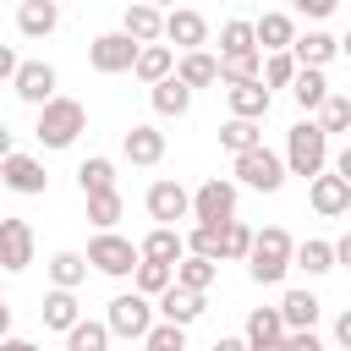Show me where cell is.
<instances>
[{
	"label": "cell",
	"instance_id": "8992f818",
	"mask_svg": "<svg viewBox=\"0 0 351 351\" xmlns=\"http://www.w3.org/2000/svg\"><path fill=\"white\" fill-rule=\"evenodd\" d=\"M236 181H219V176H208L197 192H192V219L197 225H225V219H236Z\"/></svg>",
	"mask_w": 351,
	"mask_h": 351
},
{
	"label": "cell",
	"instance_id": "ba28073f",
	"mask_svg": "<svg viewBox=\"0 0 351 351\" xmlns=\"http://www.w3.org/2000/svg\"><path fill=\"white\" fill-rule=\"evenodd\" d=\"M143 203H148V219H159L165 230H176V219H192V192L181 181H154Z\"/></svg>",
	"mask_w": 351,
	"mask_h": 351
},
{
	"label": "cell",
	"instance_id": "ab89813d",
	"mask_svg": "<svg viewBox=\"0 0 351 351\" xmlns=\"http://www.w3.org/2000/svg\"><path fill=\"white\" fill-rule=\"evenodd\" d=\"M132 280H137V296H148V302H154L159 291H170V269H165V263H143V258H137Z\"/></svg>",
	"mask_w": 351,
	"mask_h": 351
},
{
	"label": "cell",
	"instance_id": "7bdbcfd3",
	"mask_svg": "<svg viewBox=\"0 0 351 351\" xmlns=\"http://www.w3.org/2000/svg\"><path fill=\"white\" fill-rule=\"evenodd\" d=\"M247 252H252V225L230 219L225 225V263H247Z\"/></svg>",
	"mask_w": 351,
	"mask_h": 351
},
{
	"label": "cell",
	"instance_id": "d6a6232c",
	"mask_svg": "<svg viewBox=\"0 0 351 351\" xmlns=\"http://www.w3.org/2000/svg\"><path fill=\"white\" fill-rule=\"evenodd\" d=\"M148 99H154V110H159V115H186V110H192V93H186L176 77L154 82V88H148Z\"/></svg>",
	"mask_w": 351,
	"mask_h": 351
},
{
	"label": "cell",
	"instance_id": "4fadbf2b",
	"mask_svg": "<svg viewBox=\"0 0 351 351\" xmlns=\"http://www.w3.org/2000/svg\"><path fill=\"white\" fill-rule=\"evenodd\" d=\"M0 181H5L11 192H22V197H44V186H49V176H44V165H38L33 154L0 159Z\"/></svg>",
	"mask_w": 351,
	"mask_h": 351
},
{
	"label": "cell",
	"instance_id": "3957f363",
	"mask_svg": "<svg viewBox=\"0 0 351 351\" xmlns=\"http://www.w3.org/2000/svg\"><path fill=\"white\" fill-rule=\"evenodd\" d=\"M285 176H324V165H329V137L313 126V121H296L291 132H285Z\"/></svg>",
	"mask_w": 351,
	"mask_h": 351
},
{
	"label": "cell",
	"instance_id": "7a4b0ae2",
	"mask_svg": "<svg viewBox=\"0 0 351 351\" xmlns=\"http://www.w3.org/2000/svg\"><path fill=\"white\" fill-rule=\"evenodd\" d=\"M82 132H88V110H82L77 99L55 93L49 104H38V126H33V137H38L44 148H71Z\"/></svg>",
	"mask_w": 351,
	"mask_h": 351
},
{
	"label": "cell",
	"instance_id": "484cf974",
	"mask_svg": "<svg viewBox=\"0 0 351 351\" xmlns=\"http://www.w3.org/2000/svg\"><path fill=\"white\" fill-rule=\"evenodd\" d=\"M132 71H137V82L154 88V82H165V77L176 71V49H170V44H143L137 60H132Z\"/></svg>",
	"mask_w": 351,
	"mask_h": 351
},
{
	"label": "cell",
	"instance_id": "44dd1931",
	"mask_svg": "<svg viewBox=\"0 0 351 351\" xmlns=\"http://www.w3.org/2000/svg\"><path fill=\"white\" fill-rule=\"evenodd\" d=\"M170 77H176V82L192 93V88H208V82H219V60H214L208 49H192V55H181V60H176V71H170Z\"/></svg>",
	"mask_w": 351,
	"mask_h": 351
},
{
	"label": "cell",
	"instance_id": "d6986e66",
	"mask_svg": "<svg viewBox=\"0 0 351 351\" xmlns=\"http://www.w3.org/2000/svg\"><path fill=\"white\" fill-rule=\"evenodd\" d=\"M274 313H280V324H285V335H291V329H313L318 313H324V302H318L313 291H285Z\"/></svg>",
	"mask_w": 351,
	"mask_h": 351
},
{
	"label": "cell",
	"instance_id": "e0dca14e",
	"mask_svg": "<svg viewBox=\"0 0 351 351\" xmlns=\"http://www.w3.org/2000/svg\"><path fill=\"white\" fill-rule=\"evenodd\" d=\"M307 203H313V214H324V219H340V214L351 208V181H340V176H313V186H307Z\"/></svg>",
	"mask_w": 351,
	"mask_h": 351
},
{
	"label": "cell",
	"instance_id": "9a60e30c",
	"mask_svg": "<svg viewBox=\"0 0 351 351\" xmlns=\"http://www.w3.org/2000/svg\"><path fill=\"white\" fill-rule=\"evenodd\" d=\"M252 44H258V55H285V49L296 44V22H291L285 11H263V16L252 22Z\"/></svg>",
	"mask_w": 351,
	"mask_h": 351
},
{
	"label": "cell",
	"instance_id": "f6af8a7d",
	"mask_svg": "<svg viewBox=\"0 0 351 351\" xmlns=\"http://www.w3.org/2000/svg\"><path fill=\"white\" fill-rule=\"evenodd\" d=\"M280 351H329V346L318 340V329H291V335L280 340Z\"/></svg>",
	"mask_w": 351,
	"mask_h": 351
},
{
	"label": "cell",
	"instance_id": "52a82bcc",
	"mask_svg": "<svg viewBox=\"0 0 351 351\" xmlns=\"http://www.w3.org/2000/svg\"><path fill=\"white\" fill-rule=\"evenodd\" d=\"M236 181L252 186V192H280L285 186V165L274 148H252V154H236Z\"/></svg>",
	"mask_w": 351,
	"mask_h": 351
},
{
	"label": "cell",
	"instance_id": "8fae6325",
	"mask_svg": "<svg viewBox=\"0 0 351 351\" xmlns=\"http://www.w3.org/2000/svg\"><path fill=\"white\" fill-rule=\"evenodd\" d=\"M159 38H170L181 55H192V49H203L208 44V22H203V11H165V27H159Z\"/></svg>",
	"mask_w": 351,
	"mask_h": 351
},
{
	"label": "cell",
	"instance_id": "db71d44e",
	"mask_svg": "<svg viewBox=\"0 0 351 351\" xmlns=\"http://www.w3.org/2000/svg\"><path fill=\"white\" fill-rule=\"evenodd\" d=\"M0 302H5V291H0Z\"/></svg>",
	"mask_w": 351,
	"mask_h": 351
},
{
	"label": "cell",
	"instance_id": "ac0fdd59",
	"mask_svg": "<svg viewBox=\"0 0 351 351\" xmlns=\"http://www.w3.org/2000/svg\"><path fill=\"white\" fill-rule=\"evenodd\" d=\"M137 258H143V263H165V269H176V263L186 258V247H181V230H165V225H154V230L137 241Z\"/></svg>",
	"mask_w": 351,
	"mask_h": 351
},
{
	"label": "cell",
	"instance_id": "816d5d0a",
	"mask_svg": "<svg viewBox=\"0 0 351 351\" xmlns=\"http://www.w3.org/2000/svg\"><path fill=\"white\" fill-rule=\"evenodd\" d=\"M11 154H16V148H11V126L0 121V159H11Z\"/></svg>",
	"mask_w": 351,
	"mask_h": 351
},
{
	"label": "cell",
	"instance_id": "2e32d148",
	"mask_svg": "<svg viewBox=\"0 0 351 351\" xmlns=\"http://www.w3.org/2000/svg\"><path fill=\"white\" fill-rule=\"evenodd\" d=\"M285 55L296 60V71H324V66L340 55V38H335V33H302Z\"/></svg>",
	"mask_w": 351,
	"mask_h": 351
},
{
	"label": "cell",
	"instance_id": "4dcf8cb0",
	"mask_svg": "<svg viewBox=\"0 0 351 351\" xmlns=\"http://www.w3.org/2000/svg\"><path fill=\"white\" fill-rule=\"evenodd\" d=\"M214 274H219V263H203V258H181L176 269H170V285H181V291H208L214 285Z\"/></svg>",
	"mask_w": 351,
	"mask_h": 351
},
{
	"label": "cell",
	"instance_id": "681fc988",
	"mask_svg": "<svg viewBox=\"0 0 351 351\" xmlns=\"http://www.w3.org/2000/svg\"><path fill=\"white\" fill-rule=\"evenodd\" d=\"M335 340H340V346H351V313H340V318H335Z\"/></svg>",
	"mask_w": 351,
	"mask_h": 351
},
{
	"label": "cell",
	"instance_id": "f35d334b",
	"mask_svg": "<svg viewBox=\"0 0 351 351\" xmlns=\"http://www.w3.org/2000/svg\"><path fill=\"white\" fill-rule=\"evenodd\" d=\"M121 214H126V197H121V192H93V197H88V219H93L99 230H115Z\"/></svg>",
	"mask_w": 351,
	"mask_h": 351
},
{
	"label": "cell",
	"instance_id": "c3c4849f",
	"mask_svg": "<svg viewBox=\"0 0 351 351\" xmlns=\"http://www.w3.org/2000/svg\"><path fill=\"white\" fill-rule=\"evenodd\" d=\"M302 11H307V16H329V11H335V0H302Z\"/></svg>",
	"mask_w": 351,
	"mask_h": 351
},
{
	"label": "cell",
	"instance_id": "6da1fadb",
	"mask_svg": "<svg viewBox=\"0 0 351 351\" xmlns=\"http://www.w3.org/2000/svg\"><path fill=\"white\" fill-rule=\"evenodd\" d=\"M291 230L285 225H269V230H252V252H247V274L252 285H280L285 269H291Z\"/></svg>",
	"mask_w": 351,
	"mask_h": 351
},
{
	"label": "cell",
	"instance_id": "e575fe53",
	"mask_svg": "<svg viewBox=\"0 0 351 351\" xmlns=\"http://www.w3.org/2000/svg\"><path fill=\"white\" fill-rule=\"evenodd\" d=\"M104 346H110V329L99 318H77L66 329V351H104Z\"/></svg>",
	"mask_w": 351,
	"mask_h": 351
},
{
	"label": "cell",
	"instance_id": "5b68a950",
	"mask_svg": "<svg viewBox=\"0 0 351 351\" xmlns=\"http://www.w3.org/2000/svg\"><path fill=\"white\" fill-rule=\"evenodd\" d=\"M82 263H93V269L110 274V280H132V269H137V247H132L126 236H115V230H99V236L88 241Z\"/></svg>",
	"mask_w": 351,
	"mask_h": 351
},
{
	"label": "cell",
	"instance_id": "ee69618b",
	"mask_svg": "<svg viewBox=\"0 0 351 351\" xmlns=\"http://www.w3.org/2000/svg\"><path fill=\"white\" fill-rule=\"evenodd\" d=\"M143 351H186V329H176V324H154V329L143 335Z\"/></svg>",
	"mask_w": 351,
	"mask_h": 351
},
{
	"label": "cell",
	"instance_id": "30bf717a",
	"mask_svg": "<svg viewBox=\"0 0 351 351\" xmlns=\"http://www.w3.org/2000/svg\"><path fill=\"white\" fill-rule=\"evenodd\" d=\"M55 66L49 60H16V77H11V88H16V99L22 104H49L55 99Z\"/></svg>",
	"mask_w": 351,
	"mask_h": 351
},
{
	"label": "cell",
	"instance_id": "7402d4cb",
	"mask_svg": "<svg viewBox=\"0 0 351 351\" xmlns=\"http://www.w3.org/2000/svg\"><path fill=\"white\" fill-rule=\"evenodd\" d=\"M225 99H230V121H263L269 115V93H263V82H236V88H225Z\"/></svg>",
	"mask_w": 351,
	"mask_h": 351
},
{
	"label": "cell",
	"instance_id": "f5cc1de1",
	"mask_svg": "<svg viewBox=\"0 0 351 351\" xmlns=\"http://www.w3.org/2000/svg\"><path fill=\"white\" fill-rule=\"evenodd\" d=\"M0 340H11V307L0 302Z\"/></svg>",
	"mask_w": 351,
	"mask_h": 351
},
{
	"label": "cell",
	"instance_id": "7dc6e473",
	"mask_svg": "<svg viewBox=\"0 0 351 351\" xmlns=\"http://www.w3.org/2000/svg\"><path fill=\"white\" fill-rule=\"evenodd\" d=\"M208 351H247V340H241V335H219Z\"/></svg>",
	"mask_w": 351,
	"mask_h": 351
},
{
	"label": "cell",
	"instance_id": "8d00e7d4",
	"mask_svg": "<svg viewBox=\"0 0 351 351\" xmlns=\"http://www.w3.org/2000/svg\"><path fill=\"white\" fill-rule=\"evenodd\" d=\"M291 263L307 269V274H329L335 269V247L329 241H302V247H291Z\"/></svg>",
	"mask_w": 351,
	"mask_h": 351
},
{
	"label": "cell",
	"instance_id": "836d02e7",
	"mask_svg": "<svg viewBox=\"0 0 351 351\" xmlns=\"http://www.w3.org/2000/svg\"><path fill=\"white\" fill-rule=\"evenodd\" d=\"M49 280H55V291H77V285L88 280L82 252H55V258H49Z\"/></svg>",
	"mask_w": 351,
	"mask_h": 351
},
{
	"label": "cell",
	"instance_id": "83f0119b",
	"mask_svg": "<svg viewBox=\"0 0 351 351\" xmlns=\"http://www.w3.org/2000/svg\"><path fill=\"white\" fill-rule=\"evenodd\" d=\"M241 55H258L252 22H247V16H230V22L219 27V55H214V60H241Z\"/></svg>",
	"mask_w": 351,
	"mask_h": 351
},
{
	"label": "cell",
	"instance_id": "9c48e42d",
	"mask_svg": "<svg viewBox=\"0 0 351 351\" xmlns=\"http://www.w3.org/2000/svg\"><path fill=\"white\" fill-rule=\"evenodd\" d=\"M132 60H137V44H132L126 33H99V38L88 44V66H93V71H104V77L132 71Z\"/></svg>",
	"mask_w": 351,
	"mask_h": 351
},
{
	"label": "cell",
	"instance_id": "f546056e",
	"mask_svg": "<svg viewBox=\"0 0 351 351\" xmlns=\"http://www.w3.org/2000/svg\"><path fill=\"white\" fill-rule=\"evenodd\" d=\"M77 186H82V197H93V192H115V165H110L104 154L82 159V165H77Z\"/></svg>",
	"mask_w": 351,
	"mask_h": 351
},
{
	"label": "cell",
	"instance_id": "f907efd6",
	"mask_svg": "<svg viewBox=\"0 0 351 351\" xmlns=\"http://www.w3.org/2000/svg\"><path fill=\"white\" fill-rule=\"evenodd\" d=\"M0 351H44V346H33V340H22V335H11V340H0Z\"/></svg>",
	"mask_w": 351,
	"mask_h": 351
},
{
	"label": "cell",
	"instance_id": "d590c367",
	"mask_svg": "<svg viewBox=\"0 0 351 351\" xmlns=\"http://www.w3.org/2000/svg\"><path fill=\"white\" fill-rule=\"evenodd\" d=\"M313 126H318L324 137L346 132V126H351V99H346V93H329V99L318 104V121H313Z\"/></svg>",
	"mask_w": 351,
	"mask_h": 351
},
{
	"label": "cell",
	"instance_id": "cb8c5ba5",
	"mask_svg": "<svg viewBox=\"0 0 351 351\" xmlns=\"http://www.w3.org/2000/svg\"><path fill=\"white\" fill-rule=\"evenodd\" d=\"M225 225H230V219H225ZM225 225H192V230L181 236L186 258H203V263H225Z\"/></svg>",
	"mask_w": 351,
	"mask_h": 351
},
{
	"label": "cell",
	"instance_id": "bcb514c9",
	"mask_svg": "<svg viewBox=\"0 0 351 351\" xmlns=\"http://www.w3.org/2000/svg\"><path fill=\"white\" fill-rule=\"evenodd\" d=\"M11 77H16V49L0 44V82H11Z\"/></svg>",
	"mask_w": 351,
	"mask_h": 351
},
{
	"label": "cell",
	"instance_id": "277c9868",
	"mask_svg": "<svg viewBox=\"0 0 351 351\" xmlns=\"http://www.w3.org/2000/svg\"><path fill=\"white\" fill-rule=\"evenodd\" d=\"M99 324L110 329V340H115V335H121V340H143V335L154 329V302H148V296H137V291H121Z\"/></svg>",
	"mask_w": 351,
	"mask_h": 351
},
{
	"label": "cell",
	"instance_id": "60d3db41",
	"mask_svg": "<svg viewBox=\"0 0 351 351\" xmlns=\"http://www.w3.org/2000/svg\"><path fill=\"white\" fill-rule=\"evenodd\" d=\"M291 77H296V60H291V55H269V60L258 66L263 93H269V88H291Z\"/></svg>",
	"mask_w": 351,
	"mask_h": 351
},
{
	"label": "cell",
	"instance_id": "d4e9b609",
	"mask_svg": "<svg viewBox=\"0 0 351 351\" xmlns=\"http://www.w3.org/2000/svg\"><path fill=\"white\" fill-rule=\"evenodd\" d=\"M159 27H165V11H154V5H126V16H121V33L143 49V44H159Z\"/></svg>",
	"mask_w": 351,
	"mask_h": 351
},
{
	"label": "cell",
	"instance_id": "5bb4252c",
	"mask_svg": "<svg viewBox=\"0 0 351 351\" xmlns=\"http://www.w3.org/2000/svg\"><path fill=\"white\" fill-rule=\"evenodd\" d=\"M154 324H176V329H186V324H197L203 318V296L197 291H181V285H170V291H159L154 296Z\"/></svg>",
	"mask_w": 351,
	"mask_h": 351
},
{
	"label": "cell",
	"instance_id": "603a6c76",
	"mask_svg": "<svg viewBox=\"0 0 351 351\" xmlns=\"http://www.w3.org/2000/svg\"><path fill=\"white\" fill-rule=\"evenodd\" d=\"M121 154H126L132 165H159V159H165V132H159V126H132V132L121 137Z\"/></svg>",
	"mask_w": 351,
	"mask_h": 351
},
{
	"label": "cell",
	"instance_id": "ffe728a7",
	"mask_svg": "<svg viewBox=\"0 0 351 351\" xmlns=\"http://www.w3.org/2000/svg\"><path fill=\"white\" fill-rule=\"evenodd\" d=\"M247 351H274L280 340H285V324H280V313L274 307H252L247 313Z\"/></svg>",
	"mask_w": 351,
	"mask_h": 351
},
{
	"label": "cell",
	"instance_id": "74e56055",
	"mask_svg": "<svg viewBox=\"0 0 351 351\" xmlns=\"http://www.w3.org/2000/svg\"><path fill=\"white\" fill-rule=\"evenodd\" d=\"M219 143H225L230 154H252V148H263V132H258L252 121H225V126H219Z\"/></svg>",
	"mask_w": 351,
	"mask_h": 351
},
{
	"label": "cell",
	"instance_id": "f1b7e54d",
	"mask_svg": "<svg viewBox=\"0 0 351 351\" xmlns=\"http://www.w3.org/2000/svg\"><path fill=\"white\" fill-rule=\"evenodd\" d=\"M38 318H44V329H71L77 318H82V307H77V291H49L44 296V307H38Z\"/></svg>",
	"mask_w": 351,
	"mask_h": 351
},
{
	"label": "cell",
	"instance_id": "7c38bea8",
	"mask_svg": "<svg viewBox=\"0 0 351 351\" xmlns=\"http://www.w3.org/2000/svg\"><path fill=\"white\" fill-rule=\"evenodd\" d=\"M33 263V225L27 219H0V269L22 274Z\"/></svg>",
	"mask_w": 351,
	"mask_h": 351
},
{
	"label": "cell",
	"instance_id": "1f68e13d",
	"mask_svg": "<svg viewBox=\"0 0 351 351\" xmlns=\"http://www.w3.org/2000/svg\"><path fill=\"white\" fill-rule=\"evenodd\" d=\"M329 93H335V88H329V77H324V71H296V77H291V99H296L302 110H318Z\"/></svg>",
	"mask_w": 351,
	"mask_h": 351
},
{
	"label": "cell",
	"instance_id": "b9f144b4",
	"mask_svg": "<svg viewBox=\"0 0 351 351\" xmlns=\"http://www.w3.org/2000/svg\"><path fill=\"white\" fill-rule=\"evenodd\" d=\"M258 66H263V55H241V60H219V82H225V88H236V82H258Z\"/></svg>",
	"mask_w": 351,
	"mask_h": 351
},
{
	"label": "cell",
	"instance_id": "4316f807",
	"mask_svg": "<svg viewBox=\"0 0 351 351\" xmlns=\"http://www.w3.org/2000/svg\"><path fill=\"white\" fill-rule=\"evenodd\" d=\"M55 22H60L55 0H22V5H16V27H22L27 38H44V33H55Z\"/></svg>",
	"mask_w": 351,
	"mask_h": 351
}]
</instances>
